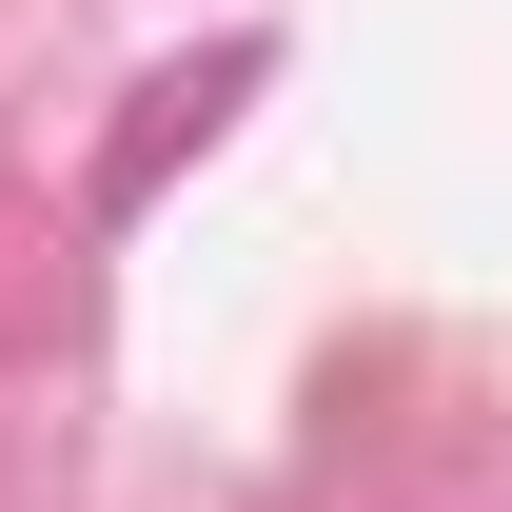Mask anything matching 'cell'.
I'll return each mask as SVG.
<instances>
[{
    "instance_id": "obj_1",
    "label": "cell",
    "mask_w": 512,
    "mask_h": 512,
    "mask_svg": "<svg viewBox=\"0 0 512 512\" xmlns=\"http://www.w3.org/2000/svg\"><path fill=\"white\" fill-rule=\"evenodd\" d=\"M256 79H276V40H217V60H178V79H138V119H119V158H99V217H138V197L178 178V158H197L217 119H237Z\"/></svg>"
}]
</instances>
